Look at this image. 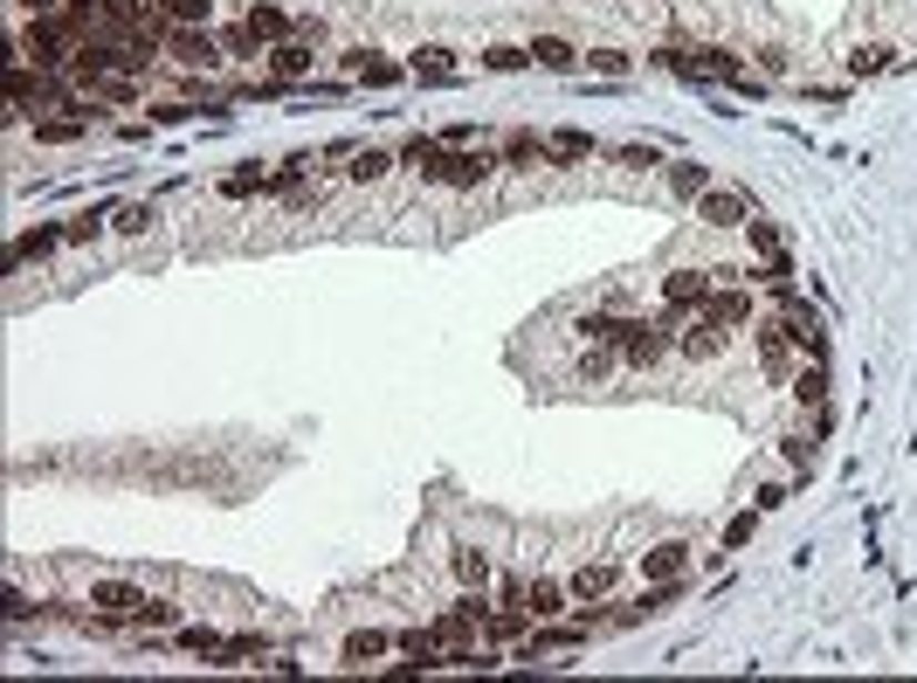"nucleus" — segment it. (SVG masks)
I'll return each instance as SVG.
<instances>
[{
  "mask_svg": "<svg viewBox=\"0 0 917 683\" xmlns=\"http://www.w3.org/2000/svg\"><path fill=\"white\" fill-rule=\"evenodd\" d=\"M503 166V152H462V145H441V166H435V186H483L490 173Z\"/></svg>",
  "mask_w": 917,
  "mask_h": 683,
  "instance_id": "f257e3e1",
  "label": "nucleus"
},
{
  "mask_svg": "<svg viewBox=\"0 0 917 683\" xmlns=\"http://www.w3.org/2000/svg\"><path fill=\"white\" fill-rule=\"evenodd\" d=\"M662 62L683 70V77H717V83H738V77H745V62H738L732 49H662Z\"/></svg>",
  "mask_w": 917,
  "mask_h": 683,
  "instance_id": "f03ea898",
  "label": "nucleus"
},
{
  "mask_svg": "<svg viewBox=\"0 0 917 683\" xmlns=\"http://www.w3.org/2000/svg\"><path fill=\"white\" fill-rule=\"evenodd\" d=\"M166 55L180 62V70H194V77H201V70H214V62H221V35H207V28H180V21H173V28H166Z\"/></svg>",
  "mask_w": 917,
  "mask_h": 683,
  "instance_id": "7ed1b4c3",
  "label": "nucleus"
},
{
  "mask_svg": "<svg viewBox=\"0 0 917 683\" xmlns=\"http://www.w3.org/2000/svg\"><path fill=\"white\" fill-rule=\"evenodd\" d=\"M670 353H676V338L662 332L655 318H642L635 332H628V346H621V366H635V373H655V366L670 359Z\"/></svg>",
  "mask_w": 917,
  "mask_h": 683,
  "instance_id": "20e7f679",
  "label": "nucleus"
},
{
  "mask_svg": "<svg viewBox=\"0 0 917 683\" xmlns=\"http://www.w3.org/2000/svg\"><path fill=\"white\" fill-rule=\"evenodd\" d=\"M752 346H758V359H766L773 380H794V338H786L780 318H752Z\"/></svg>",
  "mask_w": 917,
  "mask_h": 683,
  "instance_id": "39448f33",
  "label": "nucleus"
},
{
  "mask_svg": "<svg viewBox=\"0 0 917 683\" xmlns=\"http://www.w3.org/2000/svg\"><path fill=\"white\" fill-rule=\"evenodd\" d=\"M724 346H732V332H724L717 318H704V310H697V318L683 325V338H676V353H683L690 366H711V359H717Z\"/></svg>",
  "mask_w": 917,
  "mask_h": 683,
  "instance_id": "423d86ee",
  "label": "nucleus"
},
{
  "mask_svg": "<svg viewBox=\"0 0 917 683\" xmlns=\"http://www.w3.org/2000/svg\"><path fill=\"white\" fill-rule=\"evenodd\" d=\"M780 325H786V338H794L807 359H828V332H821V318H814L801 297H794V304H780Z\"/></svg>",
  "mask_w": 917,
  "mask_h": 683,
  "instance_id": "0eeeda50",
  "label": "nucleus"
},
{
  "mask_svg": "<svg viewBox=\"0 0 917 683\" xmlns=\"http://www.w3.org/2000/svg\"><path fill=\"white\" fill-rule=\"evenodd\" d=\"M642 318H628V310H587L580 318V346H628V332H635Z\"/></svg>",
  "mask_w": 917,
  "mask_h": 683,
  "instance_id": "6e6552de",
  "label": "nucleus"
},
{
  "mask_svg": "<svg viewBox=\"0 0 917 683\" xmlns=\"http://www.w3.org/2000/svg\"><path fill=\"white\" fill-rule=\"evenodd\" d=\"M145 587H124V580H98L90 587V608H104V614H118V621H139L145 614Z\"/></svg>",
  "mask_w": 917,
  "mask_h": 683,
  "instance_id": "1a4fd4ad",
  "label": "nucleus"
},
{
  "mask_svg": "<svg viewBox=\"0 0 917 683\" xmlns=\"http://www.w3.org/2000/svg\"><path fill=\"white\" fill-rule=\"evenodd\" d=\"M711 290H717L711 269H670V276H662V304H683V310H704Z\"/></svg>",
  "mask_w": 917,
  "mask_h": 683,
  "instance_id": "9d476101",
  "label": "nucleus"
},
{
  "mask_svg": "<svg viewBox=\"0 0 917 683\" xmlns=\"http://www.w3.org/2000/svg\"><path fill=\"white\" fill-rule=\"evenodd\" d=\"M387 649H400L387 629H353V635L338 642V663H345V670H366V663H379V656H387Z\"/></svg>",
  "mask_w": 917,
  "mask_h": 683,
  "instance_id": "9b49d317",
  "label": "nucleus"
},
{
  "mask_svg": "<svg viewBox=\"0 0 917 683\" xmlns=\"http://www.w3.org/2000/svg\"><path fill=\"white\" fill-rule=\"evenodd\" d=\"M704 318H717L724 332H745V325H752V290H738V284L711 290V297H704Z\"/></svg>",
  "mask_w": 917,
  "mask_h": 683,
  "instance_id": "f8f14e48",
  "label": "nucleus"
},
{
  "mask_svg": "<svg viewBox=\"0 0 917 683\" xmlns=\"http://www.w3.org/2000/svg\"><path fill=\"white\" fill-rule=\"evenodd\" d=\"M310 62H318V42H304V35H291V42H276V49H269V70H276L283 83L310 77Z\"/></svg>",
  "mask_w": 917,
  "mask_h": 683,
  "instance_id": "ddd939ff",
  "label": "nucleus"
},
{
  "mask_svg": "<svg viewBox=\"0 0 917 683\" xmlns=\"http://www.w3.org/2000/svg\"><path fill=\"white\" fill-rule=\"evenodd\" d=\"M683 567H690V546H683V539H662V546L642 552V580H683Z\"/></svg>",
  "mask_w": 917,
  "mask_h": 683,
  "instance_id": "4468645a",
  "label": "nucleus"
},
{
  "mask_svg": "<svg viewBox=\"0 0 917 683\" xmlns=\"http://www.w3.org/2000/svg\"><path fill=\"white\" fill-rule=\"evenodd\" d=\"M745 194H697V222L704 228H745Z\"/></svg>",
  "mask_w": 917,
  "mask_h": 683,
  "instance_id": "2eb2a0df",
  "label": "nucleus"
},
{
  "mask_svg": "<svg viewBox=\"0 0 917 683\" xmlns=\"http://www.w3.org/2000/svg\"><path fill=\"white\" fill-rule=\"evenodd\" d=\"M242 21H248V35H256V42H269V49L297 35V21H291V14H283V8H269V0H256V8H248Z\"/></svg>",
  "mask_w": 917,
  "mask_h": 683,
  "instance_id": "dca6fc26",
  "label": "nucleus"
},
{
  "mask_svg": "<svg viewBox=\"0 0 917 683\" xmlns=\"http://www.w3.org/2000/svg\"><path fill=\"white\" fill-rule=\"evenodd\" d=\"M345 70H353L366 90H394V83H400V62H387V55H366V49H345Z\"/></svg>",
  "mask_w": 917,
  "mask_h": 683,
  "instance_id": "f3484780",
  "label": "nucleus"
},
{
  "mask_svg": "<svg viewBox=\"0 0 917 683\" xmlns=\"http://www.w3.org/2000/svg\"><path fill=\"white\" fill-rule=\"evenodd\" d=\"M614 366H621L614 346H580V353H573V387H600Z\"/></svg>",
  "mask_w": 917,
  "mask_h": 683,
  "instance_id": "a211bd4d",
  "label": "nucleus"
},
{
  "mask_svg": "<svg viewBox=\"0 0 917 683\" xmlns=\"http://www.w3.org/2000/svg\"><path fill=\"white\" fill-rule=\"evenodd\" d=\"M546 160H552V166H580V160H593V132L566 124V132H552V139H546Z\"/></svg>",
  "mask_w": 917,
  "mask_h": 683,
  "instance_id": "6ab92c4d",
  "label": "nucleus"
},
{
  "mask_svg": "<svg viewBox=\"0 0 917 683\" xmlns=\"http://www.w3.org/2000/svg\"><path fill=\"white\" fill-rule=\"evenodd\" d=\"M614 580H621V567H614V559H593V567H580V573L566 580V587H573V601H600Z\"/></svg>",
  "mask_w": 917,
  "mask_h": 683,
  "instance_id": "aec40b11",
  "label": "nucleus"
},
{
  "mask_svg": "<svg viewBox=\"0 0 917 683\" xmlns=\"http://www.w3.org/2000/svg\"><path fill=\"white\" fill-rule=\"evenodd\" d=\"M566 601H573V587H566V580H531V594H524L531 621H552V614H566Z\"/></svg>",
  "mask_w": 917,
  "mask_h": 683,
  "instance_id": "412c9836",
  "label": "nucleus"
},
{
  "mask_svg": "<svg viewBox=\"0 0 917 683\" xmlns=\"http://www.w3.org/2000/svg\"><path fill=\"white\" fill-rule=\"evenodd\" d=\"M421 83H456V49H441V42H428V49H415V62H407Z\"/></svg>",
  "mask_w": 917,
  "mask_h": 683,
  "instance_id": "4be33fe9",
  "label": "nucleus"
},
{
  "mask_svg": "<svg viewBox=\"0 0 917 683\" xmlns=\"http://www.w3.org/2000/svg\"><path fill=\"white\" fill-rule=\"evenodd\" d=\"M670 194H676V201L711 194V166H704V160H676V166H670Z\"/></svg>",
  "mask_w": 917,
  "mask_h": 683,
  "instance_id": "5701e85b",
  "label": "nucleus"
},
{
  "mask_svg": "<svg viewBox=\"0 0 917 683\" xmlns=\"http://www.w3.org/2000/svg\"><path fill=\"white\" fill-rule=\"evenodd\" d=\"M400 166L415 173V180H428V186H435V166H441V139H407V145H400Z\"/></svg>",
  "mask_w": 917,
  "mask_h": 683,
  "instance_id": "b1692460",
  "label": "nucleus"
},
{
  "mask_svg": "<svg viewBox=\"0 0 917 683\" xmlns=\"http://www.w3.org/2000/svg\"><path fill=\"white\" fill-rule=\"evenodd\" d=\"M539 160H546V139H539V132H511V139H503V166H511V173H531Z\"/></svg>",
  "mask_w": 917,
  "mask_h": 683,
  "instance_id": "393cba45",
  "label": "nucleus"
},
{
  "mask_svg": "<svg viewBox=\"0 0 917 683\" xmlns=\"http://www.w3.org/2000/svg\"><path fill=\"white\" fill-rule=\"evenodd\" d=\"M400 160H394V152H379V145H366V152H353V166H345V173H353L359 186H379V180H387Z\"/></svg>",
  "mask_w": 917,
  "mask_h": 683,
  "instance_id": "a878e982",
  "label": "nucleus"
},
{
  "mask_svg": "<svg viewBox=\"0 0 917 683\" xmlns=\"http://www.w3.org/2000/svg\"><path fill=\"white\" fill-rule=\"evenodd\" d=\"M55 248H62V228H28V235H14V269H21V263L55 256Z\"/></svg>",
  "mask_w": 917,
  "mask_h": 683,
  "instance_id": "bb28decb",
  "label": "nucleus"
},
{
  "mask_svg": "<svg viewBox=\"0 0 917 683\" xmlns=\"http://www.w3.org/2000/svg\"><path fill=\"white\" fill-rule=\"evenodd\" d=\"M531 62H539V70H573L580 49H573V42H559V35H531Z\"/></svg>",
  "mask_w": 917,
  "mask_h": 683,
  "instance_id": "cd10ccee",
  "label": "nucleus"
},
{
  "mask_svg": "<svg viewBox=\"0 0 917 683\" xmlns=\"http://www.w3.org/2000/svg\"><path fill=\"white\" fill-rule=\"evenodd\" d=\"M90 132V118H35V145H77Z\"/></svg>",
  "mask_w": 917,
  "mask_h": 683,
  "instance_id": "c85d7f7f",
  "label": "nucleus"
},
{
  "mask_svg": "<svg viewBox=\"0 0 917 683\" xmlns=\"http://www.w3.org/2000/svg\"><path fill=\"white\" fill-rule=\"evenodd\" d=\"M449 573H456L462 587H483V580H490V552H477V546H456V552H449Z\"/></svg>",
  "mask_w": 917,
  "mask_h": 683,
  "instance_id": "c756f323",
  "label": "nucleus"
},
{
  "mask_svg": "<svg viewBox=\"0 0 917 683\" xmlns=\"http://www.w3.org/2000/svg\"><path fill=\"white\" fill-rule=\"evenodd\" d=\"M794 400H801V408H821V400H828V366H821V359L794 373Z\"/></svg>",
  "mask_w": 917,
  "mask_h": 683,
  "instance_id": "7c9ffc66",
  "label": "nucleus"
},
{
  "mask_svg": "<svg viewBox=\"0 0 917 683\" xmlns=\"http://www.w3.org/2000/svg\"><path fill=\"white\" fill-rule=\"evenodd\" d=\"M221 194H228V201H248V194H269V173H256V166H235L228 180H221Z\"/></svg>",
  "mask_w": 917,
  "mask_h": 683,
  "instance_id": "2f4dec72",
  "label": "nucleus"
},
{
  "mask_svg": "<svg viewBox=\"0 0 917 683\" xmlns=\"http://www.w3.org/2000/svg\"><path fill=\"white\" fill-rule=\"evenodd\" d=\"M848 70H856V77H883V70H897V49L869 42V49H856V55H848Z\"/></svg>",
  "mask_w": 917,
  "mask_h": 683,
  "instance_id": "473e14b6",
  "label": "nucleus"
},
{
  "mask_svg": "<svg viewBox=\"0 0 917 683\" xmlns=\"http://www.w3.org/2000/svg\"><path fill=\"white\" fill-rule=\"evenodd\" d=\"M180 649H194V656H214V663H221L228 635H214V629H180Z\"/></svg>",
  "mask_w": 917,
  "mask_h": 683,
  "instance_id": "72a5a7b5",
  "label": "nucleus"
},
{
  "mask_svg": "<svg viewBox=\"0 0 917 683\" xmlns=\"http://www.w3.org/2000/svg\"><path fill=\"white\" fill-rule=\"evenodd\" d=\"M166 14H173L180 28H207V14H214V0H166Z\"/></svg>",
  "mask_w": 917,
  "mask_h": 683,
  "instance_id": "f704fd0d",
  "label": "nucleus"
},
{
  "mask_svg": "<svg viewBox=\"0 0 917 683\" xmlns=\"http://www.w3.org/2000/svg\"><path fill=\"white\" fill-rule=\"evenodd\" d=\"M752 532H758V511H738L732 524H724V552H738V546H752Z\"/></svg>",
  "mask_w": 917,
  "mask_h": 683,
  "instance_id": "c9c22d12",
  "label": "nucleus"
},
{
  "mask_svg": "<svg viewBox=\"0 0 917 683\" xmlns=\"http://www.w3.org/2000/svg\"><path fill=\"white\" fill-rule=\"evenodd\" d=\"M745 235H752V248H758V256H780V248H786V235H780L773 222H745Z\"/></svg>",
  "mask_w": 917,
  "mask_h": 683,
  "instance_id": "e433bc0d",
  "label": "nucleus"
},
{
  "mask_svg": "<svg viewBox=\"0 0 917 683\" xmlns=\"http://www.w3.org/2000/svg\"><path fill=\"white\" fill-rule=\"evenodd\" d=\"M221 55H256V35H248V21L221 28Z\"/></svg>",
  "mask_w": 917,
  "mask_h": 683,
  "instance_id": "4c0bfd02",
  "label": "nucleus"
},
{
  "mask_svg": "<svg viewBox=\"0 0 917 683\" xmlns=\"http://www.w3.org/2000/svg\"><path fill=\"white\" fill-rule=\"evenodd\" d=\"M614 160H621L628 173H649V166H662V152H655V145H621Z\"/></svg>",
  "mask_w": 917,
  "mask_h": 683,
  "instance_id": "58836bf2",
  "label": "nucleus"
},
{
  "mask_svg": "<svg viewBox=\"0 0 917 683\" xmlns=\"http://www.w3.org/2000/svg\"><path fill=\"white\" fill-rule=\"evenodd\" d=\"M587 70H593V77H628V55H621V49H593Z\"/></svg>",
  "mask_w": 917,
  "mask_h": 683,
  "instance_id": "ea45409f",
  "label": "nucleus"
},
{
  "mask_svg": "<svg viewBox=\"0 0 917 683\" xmlns=\"http://www.w3.org/2000/svg\"><path fill=\"white\" fill-rule=\"evenodd\" d=\"M483 62H490V70H524V62H531V49H511V42H497V49H483Z\"/></svg>",
  "mask_w": 917,
  "mask_h": 683,
  "instance_id": "a19ab883",
  "label": "nucleus"
},
{
  "mask_svg": "<svg viewBox=\"0 0 917 683\" xmlns=\"http://www.w3.org/2000/svg\"><path fill=\"white\" fill-rule=\"evenodd\" d=\"M118 228H124V235H145V228H152V207H145V201L118 207Z\"/></svg>",
  "mask_w": 917,
  "mask_h": 683,
  "instance_id": "79ce46f5",
  "label": "nucleus"
},
{
  "mask_svg": "<svg viewBox=\"0 0 917 683\" xmlns=\"http://www.w3.org/2000/svg\"><path fill=\"white\" fill-rule=\"evenodd\" d=\"M173 621H180V608H173V601H145L139 629H173Z\"/></svg>",
  "mask_w": 917,
  "mask_h": 683,
  "instance_id": "37998d69",
  "label": "nucleus"
},
{
  "mask_svg": "<svg viewBox=\"0 0 917 683\" xmlns=\"http://www.w3.org/2000/svg\"><path fill=\"white\" fill-rule=\"evenodd\" d=\"M98 235V214H70V222H62V242H90Z\"/></svg>",
  "mask_w": 917,
  "mask_h": 683,
  "instance_id": "c03bdc74",
  "label": "nucleus"
},
{
  "mask_svg": "<svg viewBox=\"0 0 917 683\" xmlns=\"http://www.w3.org/2000/svg\"><path fill=\"white\" fill-rule=\"evenodd\" d=\"M62 14H70L77 28H90V14H104V0H62Z\"/></svg>",
  "mask_w": 917,
  "mask_h": 683,
  "instance_id": "a18cd8bd",
  "label": "nucleus"
},
{
  "mask_svg": "<svg viewBox=\"0 0 917 683\" xmlns=\"http://www.w3.org/2000/svg\"><path fill=\"white\" fill-rule=\"evenodd\" d=\"M14 8H21L28 21H35V14H55V8H62V0H14Z\"/></svg>",
  "mask_w": 917,
  "mask_h": 683,
  "instance_id": "49530a36",
  "label": "nucleus"
}]
</instances>
